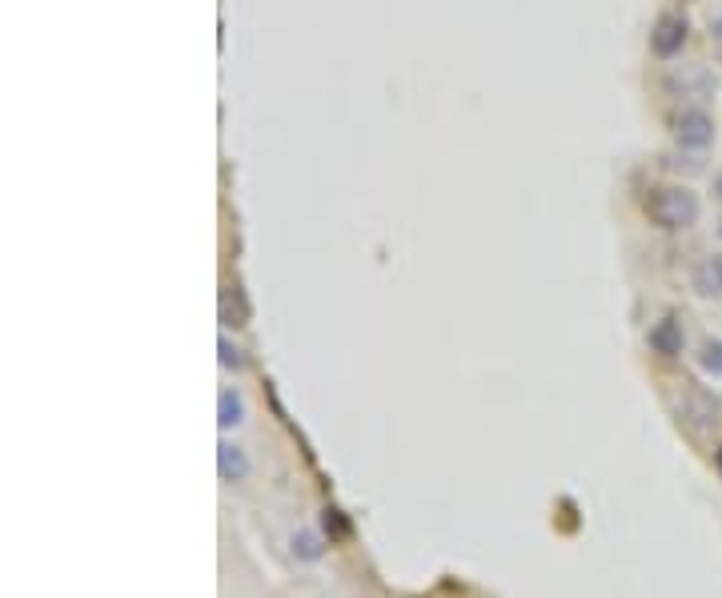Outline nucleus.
Wrapping results in <instances>:
<instances>
[{
  "mask_svg": "<svg viewBox=\"0 0 722 598\" xmlns=\"http://www.w3.org/2000/svg\"><path fill=\"white\" fill-rule=\"evenodd\" d=\"M646 213L662 229H690L698 221V197L682 185H666V189H654V197L646 201Z\"/></svg>",
  "mask_w": 722,
  "mask_h": 598,
  "instance_id": "obj_1",
  "label": "nucleus"
},
{
  "mask_svg": "<svg viewBox=\"0 0 722 598\" xmlns=\"http://www.w3.org/2000/svg\"><path fill=\"white\" fill-rule=\"evenodd\" d=\"M666 89H670L674 97H682V101H698V97L714 93V73H710L706 65H698V61L674 65V69L666 73Z\"/></svg>",
  "mask_w": 722,
  "mask_h": 598,
  "instance_id": "obj_2",
  "label": "nucleus"
},
{
  "mask_svg": "<svg viewBox=\"0 0 722 598\" xmlns=\"http://www.w3.org/2000/svg\"><path fill=\"white\" fill-rule=\"evenodd\" d=\"M678 418H682L690 430H710V426L718 422V402H714L706 390L686 386V390L678 394Z\"/></svg>",
  "mask_w": 722,
  "mask_h": 598,
  "instance_id": "obj_3",
  "label": "nucleus"
},
{
  "mask_svg": "<svg viewBox=\"0 0 722 598\" xmlns=\"http://www.w3.org/2000/svg\"><path fill=\"white\" fill-rule=\"evenodd\" d=\"M674 137L682 149H706L714 141V121L702 113V109H686L674 125Z\"/></svg>",
  "mask_w": 722,
  "mask_h": 598,
  "instance_id": "obj_4",
  "label": "nucleus"
},
{
  "mask_svg": "<svg viewBox=\"0 0 722 598\" xmlns=\"http://www.w3.org/2000/svg\"><path fill=\"white\" fill-rule=\"evenodd\" d=\"M682 45H686V21L674 17V13L658 17V25H654V33H650V49H654L658 57H674Z\"/></svg>",
  "mask_w": 722,
  "mask_h": 598,
  "instance_id": "obj_5",
  "label": "nucleus"
},
{
  "mask_svg": "<svg viewBox=\"0 0 722 598\" xmlns=\"http://www.w3.org/2000/svg\"><path fill=\"white\" fill-rule=\"evenodd\" d=\"M249 470H253V462H249V454L237 446V442H221L217 446V474H221V482H245L249 478Z\"/></svg>",
  "mask_w": 722,
  "mask_h": 598,
  "instance_id": "obj_6",
  "label": "nucleus"
},
{
  "mask_svg": "<svg viewBox=\"0 0 722 598\" xmlns=\"http://www.w3.org/2000/svg\"><path fill=\"white\" fill-rule=\"evenodd\" d=\"M289 550H293L297 562H321L325 550H329V538H325L321 530H313V526H301V530H293Z\"/></svg>",
  "mask_w": 722,
  "mask_h": 598,
  "instance_id": "obj_7",
  "label": "nucleus"
},
{
  "mask_svg": "<svg viewBox=\"0 0 722 598\" xmlns=\"http://www.w3.org/2000/svg\"><path fill=\"white\" fill-rule=\"evenodd\" d=\"M682 326L674 322V318H666V322H658L654 330H650V350L654 354H662V358H678L682 354Z\"/></svg>",
  "mask_w": 722,
  "mask_h": 598,
  "instance_id": "obj_8",
  "label": "nucleus"
},
{
  "mask_svg": "<svg viewBox=\"0 0 722 598\" xmlns=\"http://www.w3.org/2000/svg\"><path fill=\"white\" fill-rule=\"evenodd\" d=\"M690 281H694V289H698L702 297H722V257H702V261L694 265Z\"/></svg>",
  "mask_w": 722,
  "mask_h": 598,
  "instance_id": "obj_9",
  "label": "nucleus"
},
{
  "mask_svg": "<svg viewBox=\"0 0 722 598\" xmlns=\"http://www.w3.org/2000/svg\"><path fill=\"white\" fill-rule=\"evenodd\" d=\"M217 422H221V430H237V426L245 422V398H241V390H233V386L221 390V398H217Z\"/></svg>",
  "mask_w": 722,
  "mask_h": 598,
  "instance_id": "obj_10",
  "label": "nucleus"
},
{
  "mask_svg": "<svg viewBox=\"0 0 722 598\" xmlns=\"http://www.w3.org/2000/svg\"><path fill=\"white\" fill-rule=\"evenodd\" d=\"M221 318H225V326H245V297H241V289L233 285V289H225L221 293Z\"/></svg>",
  "mask_w": 722,
  "mask_h": 598,
  "instance_id": "obj_11",
  "label": "nucleus"
},
{
  "mask_svg": "<svg viewBox=\"0 0 722 598\" xmlns=\"http://www.w3.org/2000/svg\"><path fill=\"white\" fill-rule=\"evenodd\" d=\"M698 366H702V374L722 378V338L702 342V350H698Z\"/></svg>",
  "mask_w": 722,
  "mask_h": 598,
  "instance_id": "obj_12",
  "label": "nucleus"
},
{
  "mask_svg": "<svg viewBox=\"0 0 722 598\" xmlns=\"http://www.w3.org/2000/svg\"><path fill=\"white\" fill-rule=\"evenodd\" d=\"M217 350H221V366H225V370H241V366H245V358H241V350L229 342V334H221Z\"/></svg>",
  "mask_w": 722,
  "mask_h": 598,
  "instance_id": "obj_13",
  "label": "nucleus"
},
{
  "mask_svg": "<svg viewBox=\"0 0 722 598\" xmlns=\"http://www.w3.org/2000/svg\"><path fill=\"white\" fill-rule=\"evenodd\" d=\"M714 470H718V478H722V446L714 450Z\"/></svg>",
  "mask_w": 722,
  "mask_h": 598,
  "instance_id": "obj_14",
  "label": "nucleus"
},
{
  "mask_svg": "<svg viewBox=\"0 0 722 598\" xmlns=\"http://www.w3.org/2000/svg\"><path fill=\"white\" fill-rule=\"evenodd\" d=\"M714 197H718V201H722V177H718V181H714Z\"/></svg>",
  "mask_w": 722,
  "mask_h": 598,
  "instance_id": "obj_15",
  "label": "nucleus"
},
{
  "mask_svg": "<svg viewBox=\"0 0 722 598\" xmlns=\"http://www.w3.org/2000/svg\"><path fill=\"white\" fill-rule=\"evenodd\" d=\"M718 237H722V225H718Z\"/></svg>",
  "mask_w": 722,
  "mask_h": 598,
  "instance_id": "obj_16",
  "label": "nucleus"
}]
</instances>
